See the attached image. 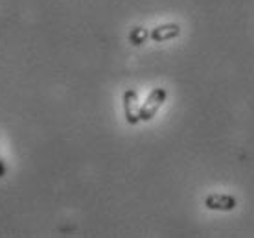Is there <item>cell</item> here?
Wrapping results in <instances>:
<instances>
[{"label":"cell","instance_id":"3","mask_svg":"<svg viewBox=\"0 0 254 238\" xmlns=\"http://www.w3.org/2000/svg\"><path fill=\"white\" fill-rule=\"evenodd\" d=\"M138 94H136V90L134 89H127L124 92V116H126L127 124H131V126H136L140 122V116H138Z\"/></svg>","mask_w":254,"mask_h":238},{"label":"cell","instance_id":"4","mask_svg":"<svg viewBox=\"0 0 254 238\" xmlns=\"http://www.w3.org/2000/svg\"><path fill=\"white\" fill-rule=\"evenodd\" d=\"M179 35H181V26H179L177 22L160 24L149 32V39H153L155 43H164V41L175 39V37H179Z\"/></svg>","mask_w":254,"mask_h":238},{"label":"cell","instance_id":"1","mask_svg":"<svg viewBox=\"0 0 254 238\" xmlns=\"http://www.w3.org/2000/svg\"><path fill=\"white\" fill-rule=\"evenodd\" d=\"M168 98V90L164 87H155V89L147 94L146 102L140 105L138 109V116H140V122H149L153 116L157 115V111L162 107V103L166 102Z\"/></svg>","mask_w":254,"mask_h":238},{"label":"cell","instance_id":"5","mask_svg":"<svg viewBox=\"0 0 254 238\" xmlns=\"http://www.w3.org/2000/svg\"><path fill=\"white\" fill-rule=\"evenodd\" d=\"M147 39H149V30L144 28V26H136V28H133L131 33H129V43L134 46L144 45Z\"/></svg>","mask_w":254,"mask_h":238},{"label":"cell","instance_id":"6","mask_svg":"<svg viewBox=\"0 0 254 238\" xmlns=\"http://www.w3.org/2000/svg\"><path fill=\"white\" fill-rule=\"evenodd\" d=\"M2 177H6V164H4L2 157H0V179H2Z\"/></svg>","mask_w":254,"mask_h":238},{"label":"cell","instance_id":"2","mask_svg":"<svg viewBox=\"0 0 254 238\" xmlns=\"http://www.w3.org/2000/svg\"><path fill=\"white\" fill-rule=\"evenodd\" d=\"M238 201H236L234 196H229V194H210L204 198V207L210 209V211H219V213H229V211H234Z\"/></svg>","mask_w":254,"mask_h":238}]
</instances>
